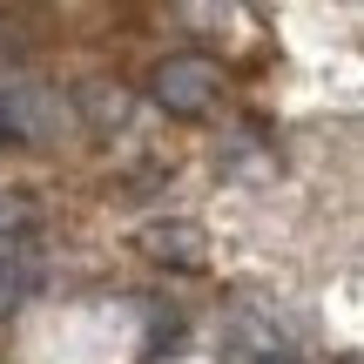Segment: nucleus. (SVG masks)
Returning <instances> with one entry per match:
<instances>
[{
	"label": "nucleus",
	"mask_w": 364,
	"mask_h": 364,
	"mask_svg": "<svg viewBox=\"0 0 364 364\" xmlns=\"http://www.w3.org/2000/svg\"><path fill=\"white\" fill-rule=\"evenodd\" d=\"M41 284H48V250H41V230L7 236V243H0V324L21 317L27 304L41 297Z\"/></svg>",
	"instance_id": "f257e3e1"
},
{
	"label": "nucleus",
	"mask_w": 364,
	"mask_h": 364,
	"mask_svg": "<svg viewBox=\"0 0 364 364\" xmlns=\"http://www.w3.org/2000/svg\"><path fill=\"white\" fill-rule=\"evenodd\" d=\"M230 344H236V364H257V358H284L290 338L277 331L270 311H257V304H243V311L230 317Z\"/></svg>",
	"instance_id": "20e7f679"
},
{
	"label": "nucleus",
	"mask_w": 364,
	"mask_h": 364,
	"mask_svg": "<svg viewBox=\"0 0 364 364\" xmlns=\"http://www.w3.org/2000/svg\"><path fill=\"white\" fill-rule=\"evenodd\" d=\"M142 250L156 263H169V270H203V250H209V236L196 230V223H149L142 230Z\"/></svg>",
	"instance_id": "7ed1b4c3"
},
{
	"label": "nucleus",
	"mask_w": 364,
	"mask_h": 364,
	"mask_svg": "<svg viewBox=\"0 0 364 364\" xmlns=\"http://www.w3.org/2000/svg\"><path fill=\"white\" fill-rule=\"evenodd\" d=\"M27 230H41V209L7 189V196H0V243H7V236H27Z\"/></svg>",
	"instance_id": "39448f33"
},
{
	"label": "nucleus",
	"mask_w": 364,
	"mask_h": 364,
	"mask_svg": "<svg viewBox=\"0 0 364 364\" xmlns=\"http://www.w3.org/2000/svg\"><path fill=\"white\" fill-rule=\"evenodd\" d=\"M216 88H223V75L203 61V54H176V61H162L156 81H149V95H156L169 115H209Z\"/></svg>",
	"instance_id": "f03ea898"
},
{
	"label": "nucleus",
	"mask_w": 364,
	"mask_h": 364,
	"mask_svg": "<svg viewBox=\"0 0 364 364\" xmlns=\"http://www.w3.org/2000/svg\"><path fill=\"white\" fill-rule=\"evenodd\" d=\"M257 364H297V358H290V351H284V358H257Z\"/></svg>",
	"instance_id": "423d86ee"
}]
</instances>
